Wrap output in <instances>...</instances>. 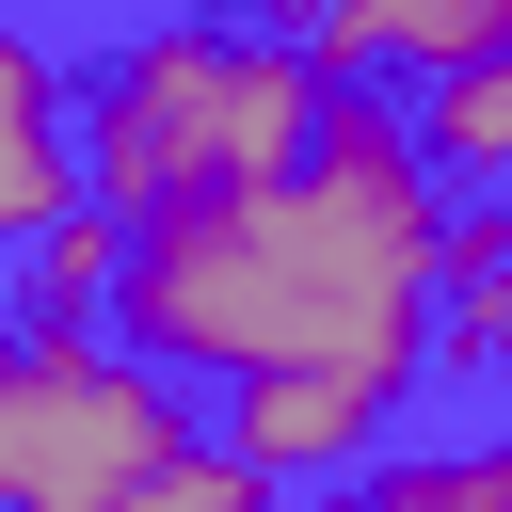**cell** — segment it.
<instances>
[{
    "label": "cell",
    "instance_id": "6da1fadb",
    "mask_svg": "<svg viewBox=\"0 0 512 512\" xmlns=\"http://www.w3.org/2000/svg\"><path fill=\"white\" fill-rule=\"evenodd\" d=\"M432 256H448V176L384 112V80H336L304 160L144 208L112 336L160 352L176 384L240 368H432Z\"/></svg>",
    "mask_w": 512,
    "mask_h": 512
},
{
    "label": "cell",
    "instance_id": "7a4b0ae2",
    "mask_svg": "<svg viewBox=\"0 0 512 512\" xmlns=\"http://www.w3.org/2000/svg\"><path fill=\"white\" fill-rule=\"evenodd\" d=\"M320 96H336V64H320L288 16H272V32H240V16H160V32H128L112 64H80V160H96V192L144 224V208H192V192H240V176L304 160Z\"/></svg>",
    "mask_w": 512,
    "mask_h": 512
},
{
    "label": "cell",
    "instance_id": "3957f363",
    "mask_svg": "<svg viewBox=\"0 0 512 512\" xmlns=\"http://www.w3.org/2000/svg\"><path fill=\"white\" fill-rule=\"evenodd\" d=\"M176 464V368L112 320H0V496L16 512H128Z\"/></svg>",
    "mask_w": 512,
    "mask_h": 512
},
{
    "label": "cell",
    "instance_id": "277c9868",
    "mask_svg": "<svg viewBox=\"0 0 512 512\" xmlns=\"http://www.w3.org/2000/svg\"><path fill=\"white\" fill-rule=\"evenodd\" d=\"M416 400V368H240L224 384V448L288 496V480H352L384 464V416Z\"/></svg>",
    "mask_w": 512,
    "mask_h": 512
},
{
    "label": "cell",
    "instance_id": "5b68a950",
    "mask_svg": "<svg viewBox=\"0 0 512 512\" xmlns=\"http://www.w3.org/2000/svg\"><path fill=\"white\" fill-rule=\"evenodd\" d=\"M96 192L80 160V80L32 48V16H0V256H32V224H64Z\"/></svg>",
    "mask_w": 512,
    "mask_h": 512
},
{
    "label": "cell",
    "instance_id": "8992f818",
    "mask_svg": "<svg viewBox=\"0 0 512 512\" xmlns=\"http://www.w3.org/2000/svg\"><path fill=\"white\" fill-rule=\"evenodd\" d=\"M288 32H304L336 80H432V64L496 48V32H512V0H304Z\"/></svg>",
    "mask_w": 512,
    "mask_h": 512
},
{
    "label": "cell",
    "instance_id": "52a82bcc",
    "mask_svg": "<svg viewBox=\"0 0 512 512\" xmlns=\"http://www.w3.org/2000/svg\"><path fill=\"white\" fill-rule=\"evenodd\" d=\"M416 144H432L448 192H512V32L416 80Z\"/></svg>",
    "mask_w": 512,
    "mask_h": 512
},
{
    "label": "cell",
    "instance_id": "ba28073f",
    "mask_svg": "<svg viewBox=\"0 0 512 512\" xmlns=\"http://www.w3.org/2000/svg\"><path fill=\"white\" fill-rule=\"evenodd\" d=\"M256 496H272V480H256L240 448H192V432H176V464H160L128 512H256Z\"/></svg>",
    "mask_w": 512,
    "mask_h": 512
},
{
    "label": "cell",
    "instance_id": "9c48e42d",
    "mask_svg": "<svg viewBox=\"0 0 512 512\" xmlns=\"http://www.w3.org/2000/svg\"><path fill=\"white\" fill-rule=\"evenodd\" d=\"M368 480H384V496H432V512H448V496L496 512V496H512V448H464V464H368Z\"/></svg>",
    "mask_w": 512,
    "mask_h": 512
}]
</instances>
